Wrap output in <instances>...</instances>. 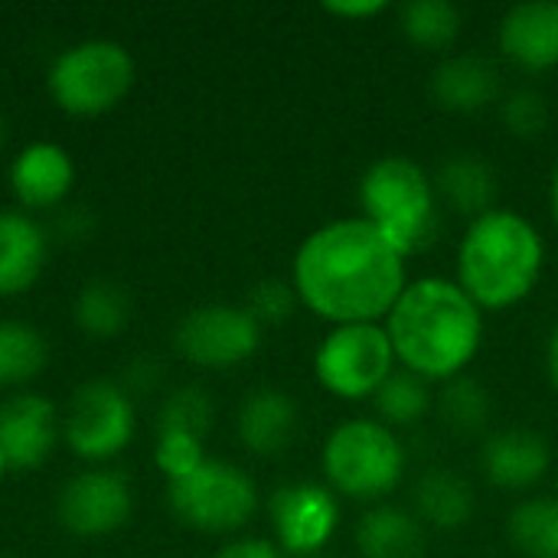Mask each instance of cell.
Wrapping results in <instances>:
<instances>
[{
	"instance_id": "obj_37",
	"label": "cell",
	"mask_w": 558,
	"mask_h": 558,
	"mask_svg": "<svg viewBox=\"0 0 558 558\" xmlns=\"http://www.w3.org/2000/svg\"><path fill=\"white\" fill-rule=\"evenodd\" d=\"M549 203H553V222H556L558 229V160L556 167H553V180H549Z\"/></svg>"
},
{
	"instance_id": "obj_36",
	"label": "cell",
	"mask_w": 558,
	"mask_h": 558,
	"mask_svg": "<svg viewBox=\"0 0 558 558\" xmlns=\"http://www.w3.org/2000/svg\"><path fill=\"white\" fill-rule=\"evenodd\" d=\"M546 373H549V383L558 389V324L549 333V343H546Z\"/></svg>"
},
{
	"instance_id": "obj_19",
	"label": "cell",
	"mask_w": 558,
	"mask_h": 558,
	"mask_svg": "<svg viewBox=\"0 0 558 558\" xmlns=\"http://www.w3.org/2000/svg\"><path fill=\"white\" fill-rule=\"evenodd\" d=\"M49 235L23 209H0V298L26 294L46 271Z\"/></svg>"
},
{
	"instance_id": "obj_11",
	"label": "cell",
	"mask_w": 558,
	"mask_h": 558,
	"mask_svg": "<svg viewBox=\"0 0 558 558\" xmlns=\"http://www.w3.org/2000/svg\"><path fill=\"white\" fill-rule=\"evenodd\" d=\"M131 513H134V490L128 477L105 468H88L72 474L56 497L59 526L78 539L111 536L124 530Z\"/></svg>"
},
{
	"instance_id": "obj_38",
	"label": "cell",
	"mask_w": 558,
	"mask_h": 558,
	"mask_svg": "<svg viewBox=\"0 0 558 558\" xmlns=\"http://www.w3.org/2000/svg\"><path fill=\"white\" fill-rule=\"evenodd\" d=\"M7 474H10V464H7V458H3V451H0V484H3Z\"/></svg>"
},
{
	"instance_id": "obj_34",
	"label": "cell",
	"mask_w": 558,
	"mask_h": 558,
	"mask_svg": "<svg viewBox=\"0 0 558 558\" xmlns=\"http://www.w3.org/2000/svg\"><path fill=\"white\" fill-rule=\"evenodd\" d=\"M324 10L340 20H366V16H379L383 10H389V3H383V0H327Z\"/></svg>"
},
{
	"instance_id": "obj_22",
	"label": "cell",
	"mask_w": 558,
	"mask_h": 558,
	"mask_svg": "<svg viewBox=\"0 0 558 558\" xmlns=\"http://www.w3.org/2000/svg\"><path fill=\"white\" fill-rule=\"evenodd\" d=\"M356 549L363 558H425L428 530L412 510L376 504L356 523Z\"/></svg>"
},
{
	"instance_id": "obj_15",
	"label": "cell",
	"mask_w": 558,
	"mask_h": 558,
	"mask_svg": "<svg viewBox=\"0 0 558 558\" xmlns=\"http://www.w3.org/2000/svg\"><path fill=\"white\" fill-rule=\"evenodd\" d=\"M497 46L507 62L523 72H549L558 65V0L513 3L497 26Z\"/></svg>"
},
{
	"instance_id": "obj_7",
	"label": "cell",
	"mask_w": 558,
	"mask_h": 558,
	"mask_svg": "<svg viewBox=\"0 0 558 558\" xmlns=\"http://www.w3.org/2000/svg\"><path fill=\"white\" fill-rule=\"evenodd\" d=\"M167 500L183 526L209 536H229L255 517L258 487L239 464L206 458L193 474L167 484Z\"/></svg>"
},
{
	"instance_id": "obj_17",
	"label": "cell",
	"mask_w": 558,
	"mask_h": 558,
	"mask_svg": "<svg viewBox=\"0 0 558 558\" xmlns=\"http://www.w3.org/2000/svg\"><path fill=\"white\" fill-rule=\"evenodd\" d=\"M301 432V409L298 402L275 386L252 389L235 415V435L245 451L255 458H278L284 454Z\"/></svg>"
},
{
	"instance_id": "obj_23",
	"label": "cell",
	"mask_w": 558,
	"mask_h": 558,
	"mask_svg": "<svg viewBox=\"0 0 558 558\" xmlns=\"http://www.w3.org/2000/svg\"><path fill=\"white\" fill-rule=\"evenodd\" d=\"M75 327L92 340H114L131 324V298L124 284L111 278H92L78 288L72 301Z\"/></svg>"
},
{
	"instance_id": "obj_31",
	"label": "cell",
	"mask_w": 558,
	"mask_h": 558,
	"mask_svg": "<svg viewBox=\"0 0 558 558\" xmlns=\"http://www.w3.org/2000/svg\"><path fill=\"white\" fill-rule=\"evenodd\" d=\"M206 458L209 454L203 448V438H193V435H183V432H157L154 464L167 477V484L193 474Z\"/></svg>"
},
{
	"instance_id": "obj_14",
	"label": "cell",
	"mask_w": 558,
	"mask_h": 558,
	"mask_svg": "<svg viewBox=\"0 0 558 558\" xmlns=\"http://www.w3.org/2000/svg\"><path fill=\"white\" fill-rule=\"evenodd\" d=\"M7 180L23 213L33 216L36 209H56L75 186V160L56 141H33L16 150Z\"/></svg>"
},
{
	"instance_id": "obj_29",
	"label": "cell",
	"mask_w": 558,
	"mask_h": 558,
	"mask_svg": "<svg viewBox=\"0 0 558 558\" xmlns=\"http://www.w3.org/2000/svg\"><path fill=\"white\" fill-rule=\"evenodd\" d=\"M213 418H216V405H213L209 392L199 389V386H183V389H177V392H170L163 399L157 432H183V435H193V438L206 441V435L213 428Z\"/></svg>"
},
{
	"instance_id": "obj_4",
	"label": "cell",
	"mask_w": 558,
	"mask_h": 558,
	"mask_svg": "<svg viewBox=\"0 0 558 558\" xmlns=\"http://www.w3.org/2000/svg\"><path fill=\"white\" fill-rule=\"evenodd\" d=\"M360 209L402 258L428 252L441 235V203L428 170L402 154L379 157L360 177Z\"/></svg>"
},
{
	"instance_id": "obj_33",
	"label": "cell",
	"mask_w": 558,
	"mask_h": 558,
	"mask_svg": "<svg viewBox=\"0 0 558 558\" xmlns=\"http://www.w3.org/2000/svg\"><path fill=\"white\" fill-rule=\"evenodd\" d=\"M213 558H288V556L275 546V539L242 536V539H229L226 546H219Z\"/></svg>"
},
{
	"instance_id": "obj_6",
	"label": "cell",
	"mask_w": 558,
	"mask_h": 558,
	"mask_svg": "<svg viewBox=\"0 0 558 558\" xmlns=\"http://www.w3.org/2000/svg\"><path fill=\"white\" fill-rule=\"evenodd\" d=\"M137 65L124 43L118 39H82L65 46L49 72L46 92L59 111L72 118H98L114 111L134 88Z\"/></svg>"
},
{
	"instance_id": "obj_20",
	"label": "cell",
	"mask_w": 558,
	"mask_h": 558,
	"mask_svg": "<svg viewBox=\"0 0 558 558\" xmlns=\"http://www.w3.org/2000/svg\"><path fill=\"white\" fill-rule=\"evenodd\" d=\"M432 183H435L438 203L454 209L468 222L497 209L500 180H497V170L490 167V160L484 154H474V150L448 154L438 163V170L432 173Z\"/></svg>"
},
{
	"instance_id": "obj_8",
	"label": "cell",
	"mask_w": 558,
	"mask_h": 558,
	"mask_svg": "<svg viewBox=\"0 0 558 558\" xmlns=\"http://www.w3.org/2000/svg\"><path fill=\"white\" fill-rule=\"evenodd\" d=\"M134 435L137 409L121 383L88 379L72 389L62 409V441L75 458L88 464H105L128 451Z\"/></svg>"
},
{
	"instance_id": "obj_26",
	"label": "cell",
	"mask_w": 558,
	"mask_h": 558,
	"mask_svg": "<svg viewBox=\"0 0 558 558\" xmlns=\"http://www.w3.org/2000/svg\"><path fill=\"white\" fill-rule=\"evenodd\" d=\"M461 26L464 13L451 0H409L399 10L402 36L425 52H445L448 46H454Z\"/></svg>"
},
{
	"instance_id": "obj_16",
	"label": "cell",
	"mask_w": 558,
	"mask_h": 558,
	"mask_svg": "<svg viewBox=\"0 0 558 558\" xmlns=\"http://www.w3.org/2000/svg\"><path fill=\"white\" fill-rule=\"evenodd\" d=\"M481 468H484V477L497 490L523 494L549 474L553 448L533 428H504L484 441Z\"/></svg>"
},
{
	"instance_id": "obj_13",
	"label": "cell",
	"mask_w": 558,
	"mask_h": 558,
	"mask_svg": "<svg viewBox=\"0 0 558 558\" xmlns=\"http://www.w3.org/2000/svg\"><path fill=\"white\" fill-rule=\"evenodd\" d=\"M62 441V412L39 392H10L0 402V451L10 471H39Z\"/></svg>"
},
{
	"instance_id": "obj_25",
	"label": "cell",
	"mask_w": 558,
	"mask_h": 558,
	"mask_svg": "<svg viewBox=\"0 0 558 558\" xmlns=\"http://www.w3.org/2000/svg\"><path fill=\"white\" fill-rule=\"evenodd\" d=\"M435 409H438L441 425L461 438L484 435L490 425V415H494V402H490L487 386L474 376H464V373L441 383V389L435 396Z\"/></svg>"
},
{
	"instance_id": "obj_28",
	"label": "cell",
	"mask_w": 558,
	"mask_h": 558,
	"mask_svg": "<svg viewBox=\"0 0 558 558\" xmlns=\"http://www.w3.org/2000/svg\"><path fill=\"white\" fill-rule=\"evenodd\" d=\"M507 536L526 558H558V497H530L507 517Z\"/></svg>"
},
{
	"instance_id": "obj_5",
	"label": "cell",
	"mask_w": 558,
	"mask_h": 558,
	"mask_svg": "<svg viewBox=\"0 0 558 558\" xmlns=\"http://www.w3.org/2000/svg\"><path fill=\"white\" fill-rule=\"evenodd\" d=\"M320 468L333 494L379 504L402 484L405 445L376 418H350L327 435Z\"/></svg>"
},
{
	"instance_id": "obj_27",
	"label": "cell",
	"mask_w": 558,
	"mask_h": 558,
	"mask_svg": "<svg viewBox=\"0 0 558 558\" xmlns=\"http://www.w3.org/2000/svg\"><path fill=\"white\" fill-rule=\"evenodd\" d=\"M435 405L432 396V383L409 373V369H396L379 392L373 396V409H376V422H383L386 428L399 432V428H415Z\"/></svg>"
},
{
	"instance_id": "obj_9",
	"label": "cell",
	"mask_w": 558,
	"mask_h": 558,
	"mask_svg": "<svg viewBox=\"0 0 558 558\" xmlns=\"http://www.w3.org/2000/svg\"><path fill=\"white\" fill-rule=\"evenodd\" d=\"M392 373L396 353L383 324L333 327L314 350L317 383L343 402L373 399Z\"/></svg>"
},
{
	"instance_id": "obj_18",
	"label": "cell",
	"mask_w": 558,
	"mask_h": 558,
	"mask_svg": "<svg viewBox=\"0 0 558 558\" xmlns=\"http://www.w3.org/2000/svg\"><path fill=\"white\" fill-rule=\"evenodd\" d=\"M432 98L454 114H474L504 98L500 72L487 56L477 52H451L445 56L432 78H428Z\"/></svg>"
},
{
	"instance_id": "obj_21",
	"label": "cell",
	"mask_w": 558,
	"mask_h": 558,
	"mask_svg": "<svg viewBox=\"0 0 558 558\" xmlns=\"http://www.w3.org/2000/svg\"><path fill=\"white\" fill-rule=\"evenodd\" d=\"M477 494L468 477L451 468H428L412 487V513L425 530H464L474 520Z\"/></svg>"
},
{
	"instance_id": "obj_30",
	"label": "cell",
	"mask_w": 558,
	"mask_h": 558,
	"mask_svg": "<svg viewBox=\"0 0 558 558\" xmlns=\"http://www.w3.org/2000/svg\"><path fill=\"white\" fill-rule=\"evenodd\" d=\"M497 114H500V124L513 137H520V141H533V137H539L549 128V101L533 85L510 88L497 101Z\"/></svg>"
},
{
	"instance_id": "obj_1",
	"label": "cell",
	"mask_w": 558,
	"mask_h": 558,
	"mask_svg": "<svg viewBox=\"0 0 558 558\" xmlns=\"http://www.w3.org/2000/svg\"><path fill=\"white\" fill-rule=\"evenodd\" d=\"M291 284L314 317L347 324H383L409 284L399 248L363 216L314 229L294 252Z\"/></svg>"
},
{
	"instance_id": "obj_10",
	"label": "cell",
	"mask_w": 558,
	"mask_h": 558,
	"mask_svg": "<svg viewBox=\"0 0 558 558\" xmlns=\"http://www.w3.org/2000/svg\"><path fill=\"white\" fill-rule=\"evenodd\" d=\"M262 324L245 304H199L186 311L173 330L177 353L199 369H235L252 360L262 347Z\"/></svg>"
},
{
	"instance_id": "obj_24",
	"label": "cell",
	"mask_w": 558,
	"mask_h": 558,
	"mask_svg": "<svg viewBox=\"0 0 558 558\" xmlns=\"http://www.w3.org/2000/svg\"><path fill=\"white\" fill-rule=\"evenodd\" d=\"M49 363L46 337L13 317H0V389H23Z\"/></svg>"
},
{
	"instance_id": "obj_12",
	"label": "cell",
	"mask_w": 558,
	"mask_h": 558,
	"mask_svg": "<svg viewBox=\"0 0 558 558\" xmlns=\"http://www.w3.org/2000/svg\"><path fill=\"white\" fill-rule=\"evenodd\" d=\"M268 517L275 530V546L284 556L314 558L324 553L340 526V504L330 487L298 481L271 494Z\"/></svg>"
},
{
	"instance_id": "obj_40",
	"label": "cell",
	"mask_w": 558,
	"mask_h": 558,
	"mask_svg": "<svg viewBox=\"0 0 558 558\" xmlns=\"http://www.w3.org/2000/svg\"><path fill=\"white\" fill-rule=\"evenodd\" d=\"M314 558H327V556H314Z\"/></svg>"
},
{
	"instance_id": "obj_39",
	"label": "cell",
	"mask_w": 558,
	"mask_h": 558,
	"mask_svg": "<svg viewBox=\"0 0 558 558\" xmlns=\"http://www.w3.org/2000/svg\"><path fill=\"white\" fill-rule=\"evenodd\" d=\"M3 137H7V124H3V118H0V144H3Z\"/></svg>"
},
{
	"instance_id": "obj_32",
	"label": "cell",
	"mask_w": 558,
	"mask_h": 558,
	"mask_svg": "<svg viewBox=\"0 0 558 558\" xmlns=\"http://www.w3.org/2000/svg\"><path fill=\"white\" fill-rule=\"evenodd\" d=\"M245 307H248V314H252V317L262 324V330H265V327H281V324H288V320L294 317V311L301 307V301H298V291H294L291 281H284V278H265V281H258V284L252 288Z\"/></svg>"
},
{
	"instance_id": "obj_35",
	"label": "cell",
	"mask_w": 558,
	"mask_h": 558,
	"mask_svg": "<svg viewBox=\"0 0 558 558\" xmlns=\"http://www.w3.org/2000/svg\"><path fill=\"white\" fill-rule=\"evenodd\" d=\"M160 383V363L157 360H150V356H141L134 366H131V373H128V379L121 383L128 392H131V399L134 396H144L150 386H157Z\"/></svg>"
},
{
	"instance_id": "obj_3",
	"label": "cell",
	"mask_w": 558,
	"mask_h": 558,
	"mask_svg": "<svg viewBox=\"0 0 558 558\" xmlns=\"http://www.w3.org/2000/svg\"><path fill=\"white\" fill-rule=\"evenodd\" d=\"M546 265L539 229L517 209H490L468 222L458 245V284L481 311H507L526 301Z\"/></svg>"
},
{
	"instance_id": "obj_2",
	"label": "cell",
	"mask_w": 558,
	"mask_h": 558,
	"mask_svg": "<svg viewBox=\"0 0 558 558\" xmlns=\"http://www.w3.org/2000/svg\"><path fill=\"white\" fill-rule=\"evenodd\" d=\"M396 363L428 383L461 376L484 343V311L454 278L409 281L383 320Z\"/></svg>"
}]
</instances>
